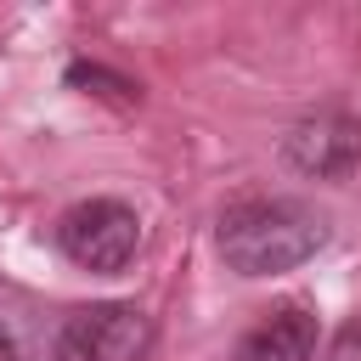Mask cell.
I'll use <instances>...</instances> for the list:
<instances>
[{"instance_id":"1","label":"cell","mask_w":361,"mask_h":361,"mask_svg":"<svg viewBox=\"0 0 361 361\" xmlns=\"http://www.w3.org/2000/svg\"><path fill=\"white\" fill-rule=\"evenodd\" d=\"M214 243H220L226 271H237V276H276V271H293V265L316 259L322 243H327V226L305 203L254 197V203H237V209L220 214Z\"/></svg>"},{"instance_id":"2","label":"cell","mask_w":361,"mask_h":361,"mask_svg":"<svg viewBox=\"0 0 361 361\" xmlns=\"http://www.w3.org/2000/svg\"><path fill=\"white\" fill-rule=\"evenodd\" d=\"M56 248L90 276H118L141 248V220L118 197H85L56 220Z\"/></svg>"},{"instance_id":"3","label":"cell","mask_w":361,"mask_h":361,"mask_svg":"<svg viewBox=\"0 0 361 361\" xmlns=\"http://www.w3.org/2000/svg\"><path fill=\"white\" fill-rule=\"evenodd\" d=\"M147 338H152L147 316L135 305L107 299V305H85L62 322L56 361H135L147 350Z\"/></svg>"},{"instance_id":"4","label":"cell","mask_w":361,"mask_h":361,"mask_svg":"<svg viewBox=\"0 0 361 361\" xmlns=\"http://www.w3.org/2000/svg\"><path fill=\"white\" fill-rule=\"evenodd\" d=\"M355 158H361V118H350V113L327 107V113L293 124V135H288V164L299 175L338 180V175L355 169Z\"/></svg>"},{"instance_id":"5","label":"cell","mask_w":361,"mask_h":361,"mask_svg":"<svg viewBox=\"0 0 361 361\" xmlns=\"http://www.w3.org/2000/svg\"><path fill=\"white\" fill-rule=\"evenodd\" d=\"M316 355V305L288 299L237 338V361H310Z\"/></svg>"},{"instance_id":"6","label":"cell","mask_w":361,"mask_h":361,"mask_svg":"<svg viewBox=\"0 0 361 361\" xmlns=\"http://www.w3.org/2000/svg\"><path fill=\"white\" fill-rule=\"evenodd\" d=\"M68 85H107V96H118V102H130L135 96V85L130 79H113V73H102V68H68Z\"/></svg>"},{"instance_id":"7","label":"cell","mask_w":361,"mask_h":361,"mask_svg":"<svg viewBox=\"0 0 361 361\" xmlns=\"http://www.w3.org/2000/svg\"><path fill=\"white\" fill-rule=\"evenodd\" d=\"M322 361H361V322H344V327L327 338Z\"/></svg>"}]
</instances>
